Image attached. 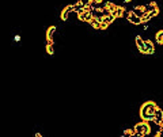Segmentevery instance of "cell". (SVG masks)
Segmentation results:
<instances>
[{
    "label": "cell",
    "mask_w": 163,
    "mask_h": 137,
    "mask_svg": "<svg viewBox=\"0 0 163 137\" xmlns=\"http://www.w3.org/2000/svg\"><path fill=\"white\" fill-rule=\"evenodd\" d=\"M125 11H127V10L124 8V7H121V5H117V10H116L114 12H111V15H113L116 19L121 18V16H124V15H127V12H125Z\"/></svg>",
    "instance_id": "obj_9"
},
{
    "label": "cell",
    "mask_w": 163,
    "mask_h": 137,
    "mask_svg": "<svg viewBox=\"0 0 163 137\" xmlns=\"http://www.w3.org/2000/svg\"><path fill=\"white\" fill-rule=\"evenodd\" d=\"M46 52L49 56L54 54V48H53V42H46Z\"/></svg>",
    "instance_id": "obj_17"
},
{
    "label": "cell",
    "mask_w": 163,
    "mask_h": 137,
    "mask_svg": "<svg viewBox=\"0 0 163 137\" xmlns=\"http://www.w3.org/2000/svg\"><path fill=\"white\" fill-rule=\"evenodd\" d=\"M105 8L106 10H109L111 12H114L116 10H117V4H114V3H110V1H107V3H105Z\"/></svg>",
    "instance_id": "obj_15"
},
{
    "label": "cell",
    "mask_w": 163,
    "mask_h": 137,
    "mask_svg": "<svg viewBox=\"0 0 163 137\" xmlns=\"http://www.w3.org/2000/svg\"><path fill=\"white\" fill-rule=\"evenodd\" d=\"M101 21H102V18H95V16H93V19L88 23H90L94 29H101Z\"/></svg>",
    "instance_id": "obj_14"
},
{
    "label": "cell",
    "mask_w": 163,
    "mask_h": 137,
    "mask_svg": "<svg viewBox=\"0 0 163 137\" xmlns=\"http://www.w3.org/2000/svg\"><path fill=\"white\" fill-rule=\"evenodd\" d=\"M56 33V26H50L46 30V42H53V36Z\"/></svg>",
    "instance_id": "obj_12"
},
{
    "label": "cell",
    "mask_w": 163,
    "mask_h": 137,
    "mask_svg": "<svg viewBox=\"0 0 163 137\" xmlns=\"http://www.w3.org/2000/svg\"><path fill=\"white\" fill-rule=\"evenodd\" d=\"M156 103L154 101H147L143 103L140 107V118L143 121H148V119H154V113L156 110Z\"/></svg>",
    "instance_id": "obj_1"
},
{
    "label": "cell",
    "mask_w": 163,
    "mask_h": 137,
    "mask_svg": "<svg viewBox=\"0 0 163 137\" xmlns=\"http://www.w3.org/2000/svg\"><path fill=\"white\" fill-rule=\"evenodd\" d=\"M41 136H42V134H41L40 132H37V133H35V137H41Z\"/></svg>",
    "instance_id": "obj_23"
},
{
    "label": "cell",
    "mask_w": 163,
    "mask_h": 137,
    "mask_svg": "<svg viewBox=\"0 0 163 137\" xmlns=\"http://www.w3.org/2000/svg\"><path fill=\"white\" fill-rule=\"evenodd\" d=\"M14 41H15V42H19V41H21V37H19V36H15V37H14Z\"/></svg>",
    "instance_id": "obj_22"
},
{
    "label": "cell",
    "mask_w": 163,
    "mask_h": 137,
    "mask_svg": "<svg viewBox=\"0 0 163 137\" xmlns=\"http://www.w3.org/2000/svg\"><path fill=\"white\" fill-rule=\"evenodd\" d=\"M95 1H97V3H102V1H103V0H95Z\"/></svg>",
    "instance_id": "obj_24"
},
{
    "label": "cell",
    "mask_w": 163,
    "mask_h": 137,
    "mask_svg": "<svg viewBox=\"0 0 163 137\" xmlns=\"http://www.w3.org/2000/svg\"><path fill=\"white\" fill-rule=\"evenodd\" d=\"M84 7H86V5L82 4L80 1H79V3H76V4H74V12H76V14L82 12V11L84 10Z\"/></svg>",
    "instance_id": "obj_16"
},
{
    "label": "cell",
    "mask_w": 163,
    "mask_h": 137,
    "mask_svg": "<svg viewBox=\"0 0 163 137\" xmlns=\"http://www.w3.org/2000/svg\"><path fill=\"white\" fill-rule=\"evenodd\" d=\"M90 1H91V0H80V3H82V4H84V5H88V4H90Z\"/></svg>",
    "instance_id": "obj_21"
},
{
    "label": "cell",
    "mask_w": 163,
    "mask_h": 137,
    "mask_svg": "<svg viewBox=\"0 0 163 137\" xmlns=\"http://www.w3.org/2000/svg\"><path fill=\"white\" fill-rule=\"evenodd\" d=\"M78 18H79V21H82V22H90L91 19H93V14L91 12H87V11H82V12L78 14Z\"/></svg>",
    "instance_id": "obj_5"
},
{
    "label": "cell",
    "mask_w": 163,
    "mask_h": 137,
    "mask_svg": "<svg viewBox=\"0 0 163 137\" xmlns=\"http://www.w3.org/2000/svg\"><path fill=\"white\" fill-rule=\"evenodd\" d=\"M136 46L139 48V50H140V53H143V54H146V48H144V42L146 41L143 40L140 36H136Z\"/></svg>",
    "instance_id": "obj_7"
},
{
    "label": "cell",
    "mask_w": 163,
    "mask_h": 137,
    "mask_svg": "<svg viewBox=\"0 0 163 137\" xmlns=\"http://www.w3.org/2000/svg\"><path fill=\"white\" fill-rule=\"evenodd\" d=\"M150 130H151V128L147 121H141V122L135 125V128H133L135 136H139V137H144L147 134H150Z\"/></svg>",
    "instance_id": "obj_2"
},
{
    "label": "cell",
    "mask_w": 163,
    "mask_h": 137,
    "mask_svg": "<svg viewBox=\"0 0 163 137\" xmlns=\"http://www.w3.org/2000/svg\"><path fill=\"white\" fill-rule=\"evenodd\" d=\"M155 38H156V41H158V44L163 45V30H159L158 33H156Z\"/></svg>",
    "instance_id": "obj_18"
},
{
    "label": "cell",
    "mask_w": 163,
    "mask_h": 137,
    "mask_svg": "<svg viewBox=\"0 0 163 137\" xmlns=\"http://www.w3.org/2000/svg\"><path fill=\"white\" fill-rule=\"evenodd\" d=\"M154 121L158 122V124H160L163 121V110L162 109L156 107V110H155V113H154Z\"/></svg>",
    "instance_id": "obj_10"
},
{
    "label": "cell",
    "mask_w": 163,
    "mask_h": 137,
    "mask_svg": "<svg viewBox=\"0 0 163 137\" xmlns=\"http://www.w3.org/2000/svg\"><path fill=\"white\" fill-rule=\"evenodd\" d=\"M127 19H128V22H131L132 25H140L141 23V18L136 16V15L133 14V11H129V12L127 14Z\"/></svg>",
    "instance_id": "obj_6"
},
{
    "label": "cell",
    "mask_w": 163,
    "mask_h": 137,
    "mask_svg": "<svg viewBox=\"0 0 163 137\" xmlns=\"http://www.w3.org/2000/svg\"><path fill=\"white\" fill-rule=\"evenodd\" d=\"M144 48H146V54H154L155 46H154V44H152L150 40H147L146 42H144Z\"/></svg>",
    "instance_id": "obj_11"
},
{
    "label": "cell",
    "mask_w": 163,
    "mask_h": 137,
    "mask_svg": "<svg viewBox=\"0 0 163 137\" xmlns=\"http://www.w3.org/2000/svg\"><path fill=\"white\" fill-rule=\"evenodd\" d=\"M144 11H146V12H150L151 15H152V18H154V16H156L159 14V7L155 1H151V3H148L147 5H144Z\"/></svg>",
    "instance_id": "obj_3"
},
{
    "label": "cell",
    "mask_w": 163,
    "mask_h": 137,
    "mask_svg": "<svg viewBox=\"0 0 163 137\" xmlns=\"http://www.w3.org/2000/svg\"><path fill=\"white\" fill-rule=\"evenodd\" d=\"M114 19L116 18L111 15V14H110V15H107V16H103V18H102V21H101V29H102V30H106L111 22H114Z\"/></svg>",
    "instance_id": "obj_4"
},
{
    "label": "cell",
    "mask_w": 163,
    "mask_h": 137,
    "mask_svg": "<svg viewBox=\"0 0 163 137\" xmlns=\"http://www.w3.org/2000/svg\"><path fill=\"white\" fill-rule=\"evenodd\" d=\"M124 136H135L133 129H125V130H124Z\"/></svg>",
    "instance_id": "obj_20"
},
{
    "label": "cell",
    "mask_w": 163,
    "mask_h": 137,
    "mask_svg": "<svg viewBox=\"0 0 163 137\" xmlns=\"http://www.w3.org/2000/svg\"><path fill=\"white\" fill-rule=\"evenodd\" d=\"M151 19H152V15H151L150 12H146L141 16V23H147L148 21H151Z\"/></svg>",
    "instance_id": "obj_19"
},
{
    "label": "cell",
    "mask_w": 163,
    "mask_h": 137,
    "mask_svg": "<svg viewBox=\"0 0 163 137\" xmlns=\"http://www.w3.org/2000/svg\"><path fill=\"white\" fill-rule=\"evenodd\" d=\"M124 1H125V3H129V1H131V0H124Z\"/></svg>",
    "instance_id": "obj_25"
},
{
    "label": "cell",
    "mask_w": 163,
    "mask_h": 137,
    "mask_svg": "<svg viewBox=\"0 0 163 137\" xmlns=\"http://www.w3.org/2000/svg\"><path fill=\"white\" fill-rule=\"evenodd\" d=\"M72 11H74V4L67 5L65 8L61 11V21H67V19H68V15H69Z\"/></svg>",
    "instance_id": "obj_8"
},
{
    "label": "cell",
    "mask_w": 163,
    "mask_h": 137,
    "mask_svg": "<svg viewBox=\"0 0 163 137\" xmlns=\"http://www.w3.org/2000/svg\"><path fill=\"white\" fill-rule=\"evenodd\" d=\"M133 14H135L136 16H139V18H141V16L146 14V11H144V5H137V7H135V8H133Z\"/></svg>",
    "instance_id": "obj_13"
}]
</instances>
